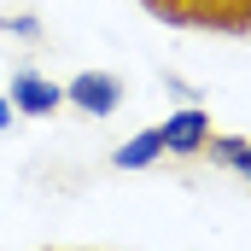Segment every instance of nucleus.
Here are the masks:
<instances>
[{
  "label": "nucleus",
  "instance_id": "39448f33",
  "mask_svg": "<svg viewBox=\"0 0 251 251\" xmlns=\"http://www.w3.org/2000/svg\"><path fill=\"white\" fill-rule=\"evenodd\" d=\"M0 35L6 41H41V18L35 12H12V18H0Z\"/></svg>",
  "mask_w": 251,
  "mask_h": 251
},
{
  "label": "nucleus",
  "instance_id": "f257e3e1",
  "mask_svg": "<svg viewBox=\"0 0 251 251\" xmlns=\"http://www.w3.org/2000/svg\"><path fill=\"white\" fill-rule=\"evenodd\" d=\"M64 100H70L82 117H117V105H123V82H117L111 70H82V76H70Z\"/></svg>",
  "mask_w": 251,
  "mask_h": 251
},
{
  "label": "nucleus",
  "instance_id": "f03ea898",
  "mask_svg": "<svg viewBox=\"0 0 251 251\" xmlns=\"http://www.w3.org/2000/svg\"><path fill=\"white\" fill-rule=\"evenodd\" d=\"M6 100H12L18 117H53V111L64 105V88H59V82H47L41 70H12Z\"/></svg>",
  "mask_w": 251,
  "mask_h": 251
},
{
  "label": "nucleus",
  "instance_id": "7ed1b4c3",
  "mask_svg": "<svg viewBox=\"0 0 251 251\" xmlns=\"http://www.w3.org/2000/svg\"><path fill=\"white\" fill-rule=\"evenodd\" d=\"M158 140H164V152H176V158H199L204 140H210V111H204V105L170 111V117L158 123Z\"/></svg>",
  "mask_w": 251,
  "mask_h": 251
},
{
  "label": "nucleus",
  "instance_id": "423d86ee",
  "mask_svg": "<svg viewBox=\"0 0 251 251\" xmlns=\"http://www.w3.org/2000/svg\"><path fill=\"white\" fill-rule=\"evenodd\" d=\"M228 170H234V176H246V181H251V140H240V152H234V164H228Z\"/></svg>",
  "mask_w": 251,
  "mask_h": 251
},
{
  "label": "nucleus",
  "instance_id": "0eeeda50",
  "mask_svg": "<svg viewBox=\"0 0 251 251\" xmlns=\"http://www.w3.org/2000/svg\"><path fill=\"white\" fill-rule=\"evenodd\" d=\"M18 123V111H12V100H6V94H0V134H6V128Z\"/></svg>",
  "mask_w": 251,
  "mask_h": 251
},
{
  "label": "nucleus",
  "instance_id": "20e7f679",
  "mask_svg": "<svg viewBox=\"0 0 251 251\" xmlns=\"http://www.w3.org/2000/svg\"><path fill=\"white\" fill-rule=\"evenodd\" d=\"M158 158H164V140H158V128H140V134H128L123 146L111 152V164H117V170H152Z\"/></svg>",
  "mask_w": 251,
  "mask_h": 251
}]
</instances>
